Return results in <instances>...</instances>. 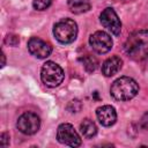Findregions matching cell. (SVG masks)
Listing matches in <instances>:
<instances>
[{
  "instance_id": "cell-1",
  "label": "cell",
  "mask_w": 148,
  "mask_h": 148,
  "mask_svg": "<svg viewBox=\"0 0 148 148\" xmlns=\"http://www.w3.org/2000/svg\"><path fill=\"white\" fill-rule=\"evenodd\" d=\"M125 53L134 60L148 58V30L133 32L124 44Z\"/></svg>"
},
{
  "instance_id": "cell-6",
  "label": "cell",
  "mask_w": 148,
  "mask_h": 148,
  "mask_svg": "<svg viewBox=\"0 0 148 148\" xmlns=\"http://www.w3.org/2000/svg\"><path fill=\"white\" fill-rule=\"evenodd\" d=\"M57 139L60 143L69 146V147H79L81 145V138L75 128L67 123L59 125L57 131Z\"/></svg>"
},
{
  "instance_id": "cell-12",
  "label": "cell",
  "mask_w": 148,
  "mask_h": 148,
  "mask_svg": "<svg viewBox=\"0 0 148 148\" xmlns=\"http://www.w3.org/2000/svg\"><path fill=\"white\" fill-rule=\"evenodd\" d=\"M67 5L74 14H82L90 9L89 0H67Z\"/></svg>"
},
{
  "instance_id": "cell-11",
  "label": "cell",
  "mask_w": 148,
  "mask_h": 148,
  "mask_svg": "<svg viewBox=\"0 0 148 148\" xmlns=\"http://www.w3.org/2000/svg\"><path fill=\"white\" fill-rule=\"evenodd\" d=\"M123 67V60L117 57V56H113V57H110L108 58L103 65H102V73L105 75V76H112L114 74H117Z\"/></svg>"
},
{
  "instance_id": "cell-16",
  "label": "cell",
  "mask_w": 148,
  "mask_h": 148,
  "mask_svg": "<svg viewBox=\"0 0 148 148\" xmlns=\"http://www.w3.org/2000/svg\"><path fill=\"white\" fill-rule=\"evenodd\" d=\"M5 42H6V44H8V45L15 46V45H17V43H18V37L15 36V35H8V36L6 37V39H5Z\"/></svg>"
},
{
  "instance_id": "cell-9",
  "label": "cell",
  "mask_w": 148,
  "mask_h": 148,
  "mask_svg": "<svg viewBox=\"0 0 148 148\" xmlns=\"http://www.w3.org/2000/svg\"><path fill=\"white\" fill-rule=\"evenodd\" d=\"M28 50L34 57H36L38 59H44L51 54L52 46L47 42H45L38 37H31L28 40Z\"/></svg>"
},
{
  "instance_id": "cell-8",
  "label": "cell",
  "mask_w": 148,
  "mask_h": 148,
  "mask_svg": "<svg viewBox=\"0 0 148 148\" xmlns=\"http://www.w3.org/2000/svg\"><path fill=\"white\" fill-rule=\"evenodd\" d=\"M101 23L104 28H106L109 31H111V34H113L114 36H118L121 31V22L117 15V13L114 12V9L112 8H105L101 16H99Z\"/></svg>"
},
{
  "instance_id": "cell-5",
  "label": "cell",
  "mask_w": 148,
  "mask_h": 148,
  "mask_svg": "<svg viewBox=\"0 0 148 148\" xmlns=\"http://www.w3.org/2000/svg\"><path fill=\"white\" fill-rule=\"evenodd\" d=\"M16 126L21 133H23L25 135H32L39 130L40 119L36 113L28 111V112L22 113L18 117Z\"/></svg>"
},
{
  "instance_id": "cell-18",
  "label": "cell",
  "mask_w": 148,
  "mask_h": 148,
  "mask_svg": "<svg viewBox=\"0 0 148 148\" xmlns=\"http://www.w3.org/2000/svg\"><path fill=\"white\" fill-rule=\"evenodd\" d=\"M140 125H141V127H142V128L148 130V112H146V113L142 116L141 121H140Z\"/></svg>"
},
{
  "instance_id": "cell-15",
  "label": "cell",
  "mask_w": 148,
  "mask_h": 148,
  "mask_svg": "<svg viewBox=\"0 0 148 148\" xmlns=\"http://www.w3.org/2000/svg\"><path fill=\"white\" fill-rule=\"evenodd\" d=\"M52 3V0H32V6L36 10H45Z\"/></svg>"
},
{
  "instance_id": "cell-4",
  "label": "cell",
  "mask_w": 148,
  "mask_h": 148,
  "mask_svg": "<svg viewBox=\"0 0 148 148\" xmlns=\"http://www.w3.org/2000/svg\"><path fill=\"white\" fill-rule=\"evenodd\" d=\"M64 71L62 68L53 62V61H46L40 69V79L43 83L50 88L58 87L64 81Z\"/></svg>"
},
{
  "instance_id": "cell-10",
  "label": "cell",
  "mask_w": 148,
  "mask_h": 148,
  "mask_svg": "<svg viewBox=\"0 0 148 148\" xmlns=\"http://www.w3.org/2000/svg\"><path fill=\"white\" fill-rule=\"evenodd\" d=\"M96 116L101 125L103 126H112L117 120V112L111 105H103L96 110Z\"/></svg>"
},
{
  "instance_id": "cell-3",
  "label": "cell",
  "mask_w": 148,
  "mask_h": 148,
  "mask_svg": "<svg viewBox=\"0 0 148 148\" xmlns=\"http://www.w3.org/2000/svg\"><path fill=\"white\" fill-rule=\"evenodd\" d=\"M53 35L61 44H69L77 36V24L71 18H62L54 24Z\"/></svg>"
},
{
  "instance_id": "cell-19",
  "label": "cell",
  "mask_w": 148,
  "mask_h": 148,
  "mask_svg": "<svg viewBox=\"0 0 148 148\" xmlns=\"http://www.w3.org/2000/svg\"><path fill=\"white\" fill-rule=\"evenodd\" d=\"M5 64H6V58H5V53L2 52V65L1 66H5Z\"/></svg>"
},
{
  "instance_id": "cell-13",
  "label": "cell",
  "mask_w": 148,
  "mask_h": 148,
  "mask_svg": "<svg viewBox=\"0 0 148 148\" xmlns=\"http://www.w3.org/2000/svg\"><path fill=\"white\" fill-rule=\"evenodd\" d=\"M80 131H81V133L84 138L90 139V138H92L97 134V126L92 120L86 118L80 124Z\"/></svg>"
},
{
  "instance_id": "cell-17",
  "label": "cell",
  "mask_w": 148,
  "mask_h": 148,
  "mask_svg": "<svg viewBox=\"0 0 148 148\" xmlns=\"http://www.w3.org/2000/svg\"><path fill=\"white\" fill-rule=\"evenodd\" d=\"M8 143H9V135L6 132L1 133V135H0V145L2 147H7Z\"/></svg>"
},
{
  "instance_id": "cell-2",
  "label": "cell",
  "mask_w": 148,
  "mask_h": 148,
  "mask_svg": "<svg viewBox=\"0 0 148 148\" xmlns=\"http://www.w3.org/2000/svg\"><path fill=\"white\" fill-rule=\"evenodd\" d=\"M110 92L117 101H130L139 92V84L130 76H121L112 83Z\"/></svg>"
},
{
  "instance_id": "cell-14",
  "label": "cell",
  "mask_w": 148,
  "mask_h": 148,
  "mask_svg": "<svg viewBox=\"0 0 148 148\" xmlns=\"http://www.w3.org/2000/svg\"><path fill=\"white\" fill-rule=\"evenodd\" d=\"M80 61L82 62L84 69L89 73L94 72L97 67V60H96V58H94L91 56H84V57L80 58Z\"/></svg>"
},
{
  "instance_id": "cell-7",
  "label": "cell",
  "mask_w": 148,
  "mask_h": 148,
  "mask_svg": "<svg viewBox=\"0 0 148 148\" xmlns=\"http://www.w3.org/2000/svg\"><path fill=\"white\" fill-rule=\"evenodd\" d=\"M89 44L91 46V49L98 53V54H104L106 52H109L112 49L113 42L111 36L105 32V31H96L94 32L90 37H89Z\"/></svg>"
}]
</instances>
